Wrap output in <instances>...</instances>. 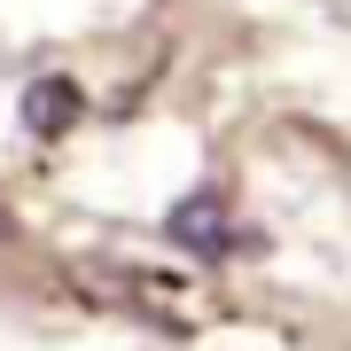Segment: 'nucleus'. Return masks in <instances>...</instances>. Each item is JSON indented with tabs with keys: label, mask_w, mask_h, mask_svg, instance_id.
<instances>
[{
	"label": "nucleus",
	"mask_w": 351,
	"mask_h": 351,
	"mask_svg": "<svg viewBox=\"0 0 351 351\" xmlns=\"http://www.w3.org/2000/svg\"><path fill=\"white\" fill-rule=\"evenodd\" d=\"M164 234H172L188 258L219 265V258H234L242 219H234V203H226V188H195V195H180L172 211H164Z\"/></svg>",
	"instance_id": "nucleus-1"
},
{
	"label": "nucleus",
	"mask_w": 351,
	"mask_h": 351,
	"mask_svg": "<svg viewBox=\"0 0 351 351\" xmlns=\"http://www.w3.org/2000/svg\"><path fill=\"white\" fill-rule=\"evenodd\" d=\"M16 117H24V133H32V141H63L78 117H86V94H78V78L47 71V78H32V86H24Z\"/></svg>",
	"instance_id": "nucleus-2"
},
{
	"label": "nucleus",
	"mask_w": 351,
	"mask_h": 351,
	"mask_svg": "<svg viewBox=\"0 0 351 351\" xmlns=\"http://www.w3.org/2000/svg\"><path fill=\"white\" fill-rule=\"evenodd\" d=\"M0 242H8V203H0Z\"/></svg>",
	"instance_id": "nucleus-3"
}]
</instances>
